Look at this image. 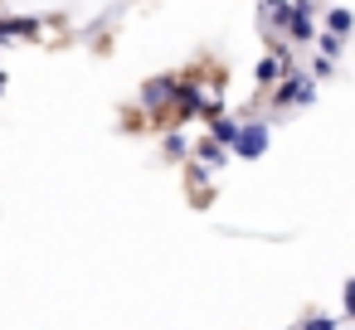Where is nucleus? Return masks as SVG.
Here are the masks:
<instances>
[{
	"label": "nucleus",
	"mask_w": 355,
	"mask_h": 330,
	"mask_svg": "<svg viewBox=\"0 0 355 330\" xmlns=\"http://www.w3.org/2000/svg\"><path fill=\"white\" fill-rule=\"evenodd\" d=\"M316 10H297L292 6V20H287V44L292 49H311V39H316Z\"/></svg>",
	"instance_id": "7"
},
{
	"label": "nucleus",
	"mask_w": 355,
	"mask_h": 330,
	"mask_svg": "<svg viewBox=\"0 0 355 330\" xmlns=\"http://www.w3.org/2000/svg\"><path fill=\"white\" fill-rule=\"evenodd\" d=\"M239 117H243V127H239V141L229 146V156L234 161H263L272 146V122L258 112H239Z\"/></svg>",
	"instance_id": "3"
},
{
	"label": "nucleus",
	"mask_w": 355,
	"mask_h": 330,
	"mask_svg": "<svg viewBox=\"0 0 355 330\" xmlns=\"http://www.w3.org/2000/svg\"><path fill=\"white\" fill-rule=\"evenodd\" d=\"M239 127H243V117H239V112H219V117H209V122H205V136H214L219 146H234V141H239Z\"/></svg>",
	"instance_id": "10"
},
{
	"label": "nucleus",
	"mask_w": 355,
	"mask_h": 330,
	"mask_svg": "<svg viewBox=\"0 0 355 330\" xmlns=\"http://www.w3.org/2000/svg\"><path fill=\"white\" fill-rule=\"evenodd\" d=\"M306 73H311L316 83H326V78H336V59H321V54L311 49V59H306Z\"/></svg>",
	"instance_id": "15"
},
{
	"label": "nucleus",
	"mask_w": 355,
	"mask_h": 330,
	"mask_svg": "<svg viewBox=\"0 0 355 330\" xmlns=\"http://www.w3.org/2000/svg\"><path fill=\"white\" fill-rule=\"evenodd\" d=\"M316 93H321V83H316L306 68H287V73L277 78V88L268 93V122H287L282 112H292V107H311Z\"/></svg>",
	"instance_id": "1"
},
{
	"label": "nucleus",
	"mask_w": 355,
	"mask_h": 330,
	"mask_svg": "<svg viewBox=\"0 0 355 330\" xmlns=\"http://www.w3.org/2000/svg\"><path fill=\"white\" fill-rule=\"evenodd\" d=\"M297 330H340V315H321V311H311V315H302Z\"/></svg>",
	"instance_id": "16"
},
{
	"label": "nucleus",
	"mask_w": 355,
	"mask_h": 330,
	"mask_svg": "<svg viewBox=\"0 0 355 330\" xmlns=\"http://www.w3.org/2000/svg\"><path fill=\"white\" fill-rule=\"evenodd\" d=\"M209 175L214 170H205L200 161H185V185H190V199L195 204H209Z\"/></svg>",
	"instance_id": "12"
},
{
	"label": "nucleus",
	"mask_w": 355,
	"mask_h": 330,
	"mask_svg": "<svg viewBox=\"0 0 355 330\" xmlns=\"http://www.w3.org/2000/svg\"><path fill=\"white\" fill-rule=\"evenodd\" d=\"M190 161H200L205 170H224L234 156H229V146H219L214 136H200V141H190Z\"/></svg>",
	"instance_id": "8"
},
{
	"label": "nucleus",
	"mask_w": 355,
	"mask_h": 330,
	"mask_svg": "<svg viewBox=\"0 0 355 330\" xmlns=\"http://www.w3.org/2000/svg\"><path fill=\"white\" fill-rule=\"evenodd\" d=\"M311 49H316L321 59H340V54H345V39H340V35H331V30H316Z\"/></svg>",
	"instance_id": "14"
},
{
	"label": "nucleus",
	"mask_w": 355,
	"mask_h": 330,
	"mask_svg": "<svg viewBox=\"0 0 355 330\" xmlns=\"http://www.w3.org/2000/svg\"><path fill=\"white\" fill-rule=\"evenodd\" d=\"M340 306H345L340 315H345V320H355V277H350V282L340 286Z\"/></svg>",
	"instance_id": "17"
},
{
	"label": "nucleus",
	"mask_w": 355,
	"mask_h": 330,
	"mask_svg": "<svg viewBox=\"0 0 355 330\" xmlns=\"http://www.w3.org/2000/svg\"><path fill=\"white\" fill-rule=\"evenodd\" d=\"M161 156L171 161V165H185L190 161V136H185V127H161Z\"/></svg>",
	"instance_id": "9"
},
{
	"label": "nucleus",
	"mask_w": 355,
	"mask_h": 330,
	"mask_svg": "<svg viewBox=\"0 0 355 330\" xmlns=\"http://www.w3.org/2000/svg\"><path fill=\"white\" fill-rule=\"evenodd\" d=\"M287 20H292V0H253V25L263 39H287Z\"/></svg>",
	"instance_id": "5"
},
{
	"label": "nucleus",
	"mask_w": 355,
	"mask_h": 330,
	"mask_svg": "<svg viewBox=\"0 0 355 330\" xmlns=\"http://www.w3.org/2000/svg\"><path fill=\"white\" fill-rule=\"evenodd\" d=\"M297 10H321V0H292Z\"/></svg>",
	"instance_id": "18"
},
{
	"label": "nucleus",
	"mask_w": 355,
	"mask_h": 330,
	"mask_svg": "<svg viewBox=\"0 0 355 330\" xmlns=\"http://www.w3.org/2000/svg\"><path fill=\"white\" fill-rule=\"evenodd\" d=\"M175 88H180V73H151V78H141V83H137V112H141L151 127H171Z\"/></svg>",
	"instance_id": "2"
},
{
	"label": "nucleus",
	"mask_w": 355,
	"mask_h": 330,
	"mask_svg": "<svg viewBox=\"0 0 355 330\" xmlns=\"http://www.w3.org/2000/svg\"><path fill=\"white\" fill-rule=\"evenodd\" d=\"M205 117V83L200 78H185L180 73V88H175V107H171V127H190Z\"/></svg>",
	"instance_id": "4"
},
{
	"label": "nucleus",
	"mask_w": 355,
	"mask_h": 330,
	"mask_svg": "<svg viewBox=\"0 0 355 330\" xmlns=\"http://www.w3.org/2000/svg\"><path fill=\"white\" fill-rule=\"evenodd\" d=\"M277 78H282V64H277V59H272V54H263V59H258V64H253V88H258V93H263V98H268V93H272V88H277Z\"/></svg>",
	"instance_id": "11"
},
{
	"label": "nucleus",
	"mask_w": 355,
	"mask_h": 330,
	"mask_svg": "<svg viewBox=\"0 0 355 330\" xmlns=\"http://www.w3.org/2000/svg\"><path fill=\"white\" fill-rule=\"evenodd\" d=\"M6 88H10V73H6V68H0V98H6Z\"/></svg>",
	"instance_id": "19"
},
{
	"label": "nucleus",
	"mask_w": 355,
	"mask_h": 330,
	"mask_svg": "<svg viewBox=\"0 0 355 330\" xmlns=\"http://www.w3.org/2000/svg\"><path fill=\"white\" fill-rule=\"evenodd\" d=\"M292 330H297V325H292Z\"/></svg>",
	"instance_id": "20"
},
{
	"label": "nucleus",
	"mask_w": 355,
	"mask_h": 330,
	"mask_svg": "<svg viewBox=\"0 0 355 330\" xmlns=\"http://www.w3.org/2000/svg\"><path fill=\"white\" fill-rule=\"evenodd\" d=\"M49 30L44 15H0V44H40Z\"/></svg>",
	"instance_id": "6"
},
{
	"label": "nucleus",
	"mask_w": 355,
	"mask_h": 330,
	"mask_svg": "<svg viewBox=\"0 0 355 330\" xmlns=\"http://www.w3.org/2000/svg\"><path fill=\"white\" fill-rule=\"evenodd\" d=\"M321 30H331V35H340V39H350V35H355V15H350L345 6H331V10L321 15Z\"/></svg>",
	"instance_id": "13"
}]
</instances>
